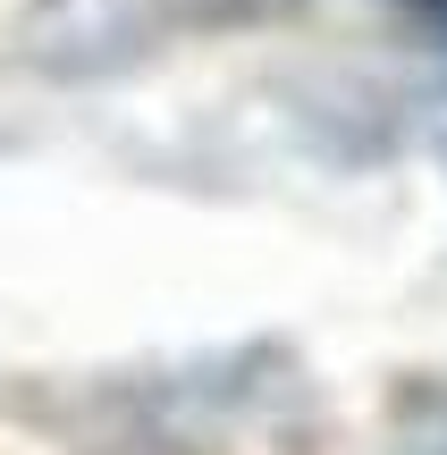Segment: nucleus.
<instances>
[{"mask_svg": "<svg viewBox=\"0 0 447 455\" xmlns=\"http://www.w3.org/2000/svg\"><path fill=\"white\" fill-rule=\"evenodd\" d=\"M414 17H422V26H431L439 43H447V0H414Z\"/></svg>", "mask_w": 447, "mask_h": 455, "instance_id": "f257e3e1", "label": "nucleus"}]
</instances>
